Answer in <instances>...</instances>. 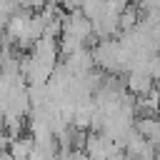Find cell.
I'll return each mask as SVG.
<instances>
[{"label": "cell", "mask_w": 160, "mask_h": 160, "mask_svg": "<svg viewBox=\"0 0 160 160\" xmlns=\"http://www.w3.org/2000/svg\"><path fill=\"white\" fill-rule=\"evenodd\" d=\"M155 160H160V150H158V152H155Z\"/></svg>", "instance_id": "obj_5"}, {"label": "cell", "mask_w": 160, "mask_h": 160, "mask_svg": "<svg viewBox=\"0 0 160 160\" xmlns=\"http://www.w3.org/2000/svg\"><path fill=\"white\" fill-rule=\"evenodd\" d=\"M140 25V15H138V10L130 5V8H125L122 12H120V32H128V30H132V28H138Z\"/></svg>", "instance_id": "obj_4"}, {"label": "cell", "mask_w": 160, "mask_h": 160, "mask_svg": "<svg viewBox=\"0 0 160 160\" xmlns=\"http://www.w3.org/2000/svg\"><path fill=\"white\" fill-rule=\"evenodd\" d=\"M135 130L145 140H150V145H152L155 140H160V115H138Z\"/></svg>", "instance_id": "obj_2"}, {"label": "cell", "mask_w": 160, "mask_h": 160, "mask_svg": "<svg viewBox=\"0 0 160 160\" xmlns=\"http://www.w3.org/2000/svg\"><path fill=\"white\" fill-rule=\"evenodd\" d=\"M125 90H128L130 95L140 98V95H148L150 90H155V80H152L148 72H142V70H132V72H128Z\"/></svg>", "instance_id": "obj_1"}, {"label": "cell", "mask_w": 160, "mask_h": 160, "mask_svg": "<svg viewBox=\"0 0 160 160\" xmlns=\"http://www.w3.org/2000/svg\"><path fill=\"white\" fill-rule=\"evenodd\" d=\"M8 152L12 155V160H30V155L35 152V140H32V135H20V138L10 140Z\"/></svg>", "instance_id": "obj_3"}]
</instances>
